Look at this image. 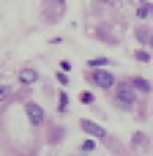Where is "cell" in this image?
<instances>
[{
    "label": "cell",
    "instance_id": "cell-14",
    "mask_svg": "<svg viewBox=\"0 0 153 156\" xmlns=\"http://www.w3.org/2000/svg\"><path fill=\"white\" fill-rule=\"evenodd\" d=\"M79 99H82V104H90V101H93V96H90V93H82Z\"/></svg>",
    "mask_w": 153,
    "mask_h": 156
},
{
    "label": "cell",
    "instance_id": "cell-3",
    "mask_svg": "<svg viewBox=\"0 0 153 156\" xmlns=\"http://www.w3.org/2000/svg\"><path fill=\"white\" fill-rule=\"evenodd\" d=\"M82 129H85L88 134H93L96 140H104V137H107V132H104L99 123H93V121H82Z\"/></svg>",
    "mask_w": 153,
    "mask_h": 156
},
{
    "label": "cell",
    "instance_id": "cell-16",
    "mask_svg": "<svg viewBox=\"0 0 153 156\" xmlns=\"http://www.w3.org/2000/svg\"><path fill=\"white\" fill-rule=\"evenodd\" d=\"M107 3H110V0H107Z\"/></svg>",
    "mask_w": 153,
    "mask_h": 156
},
{
    "label": "cell",
    "instance_id": "cell-9",
    "mask_svg": "<svg viewBox=\"0 0 153 156\" xmlns=\"http://www.w3.org/2000/svg\"><path fill=\"white\" fill-rule=\"evenodd\" d=\"M131 143H134L137 148H142V145H145V134H140V132H137V134L131 137Z\"/></svg>",
    "mask_w": 153,
    "mask_h": 156
},
{
    "label": "cell",
    "instance_id": "cell-7",
    "mask_svg": "<svg viewBox=\"0 0 153 156\" xmlns=\"http://www.w3.org/2000/svg\"><path fill=\"white\" fill-rule=\"evenodd\" d=\"M137 38H140L142 44H148V41H151V38H153V33H151V30H148V27H137Z\"/></svg>",
    "mask_w": 153,
    "mask_h": 156
},
{
    "label": "cell",
    "instance_id": "cell-2",
    "mask_svg": "<svg viewBox=\"0 0 153 156\" xmlns=\"http://www.w3.org/2000/svg\"><path fill=\"white\" fill-rule=\"evenodd\" d=\"M25 112H27L30 123H44V110H41L36 101H27V104H25Z\"/></svg>",
    "mask_w": 153,
    "mask_h": 156
},
{
    "label": "cell",
    "instance_id": "cell-10",
    "mask_svg": "<svg viewBox=\"0 0 153 156\" xmlns=\"http://www.w3.org/2000/svg\"><path fill=\"white\" fill-rule=\"evenodd\" d=\"M8 96H11V88H8V85H0V101L8 99Z\"/></svg>",
    "mask_w": 153,
    "mask_h": 156
},
{
    "label": "cell",
    "instance_id": "cell-5",
    "mask_svg": "<svg viewBox=\"0 0 153 156\" xmlns=\"http://www.w3.org/2000/svg\"><path fill=\"white\" fill-rule=\"evenodd\" d=\"M137 14H140V19H151L153 16V3L140 0V3H137Z\"/></svg>",
    "mask_w": 153,
    "mask_h": 156
},
{
    "label": "cell",
    "instance_id": "cell-12",
    "mask_svg": "<svg viewBox=\"0 0 153 156\" xmlns=\"http://www.w3.org/2000/svg\"><path fill=\"white\" fill-rule=\"evenodd\" d=\"M137 60H140V63H148L151 55H148V52H137Z\"/></svg>",
    "mask_w": 153,
    "mask_h": 156
},
{
    "label": "cell",
    "instance_id": "cell-13",
    "mask_svg": "<svg viewBox=\"0 0 153 156\" xmlns=\"http://www.w3.org/2000/svg\"><path fill=\"white\" fill-rule=\"evenodd\" d=\"M104 63H107L104 58H93V60H90V66H93V69H96V66H104Z\"/></svg>",
    "mask_w": 153,
    "mask_h": 156
},
{
    "label": "cell",
    "instance_id": "cell-1",
    "mask_svg": "<svg viewBox=\"0 0 153 156\" xmlns=\"http://www.w3.org/2000/svg\"><path fill=\"white\" fill-rule=\"evenodd\" d=\"M115 101H120V107L131 110V104L137 101V93H134V85H126V82H120V85H118V96H115Z\"/></svg>",
    "mask_w": 153,
    "mask_h": 156
},
{
    "label": "cell",
    "instance_id": "cell-11",
    "mask_svg": "<svg viewBox=\"0 0 153 156\" xmlns=\"http://www.w3.org/2000/svg\"><path fill=\"white\" fill-rule=\"evenodd\" d=\"M93 148H96V140H85L82 143V151H93Z\"/></svg>",
    "mask_w": 153,
    "mask_h": 156
},
{
    "label": "cell",
    "instance_id": "cell-6",
    "mask_svg": "<svg viewBox=\"0 0 153 156\" xmlns=\"http://www.w3.org/2000/svg\"><path fill=\"white\" fill-rule=\"evenodd\" d=\"M19 80H22L25 85H30V82H36V71H33V69H22V74H19Z\"/></svg>",
    "mask_w": 153,
    "mask_h": 156
},
{
    "label": "cell",
    "instance_id": "cell-4",
    "mask_svg": "<svg viewBox=\"0 0 153 156\" xmlns=\"http://www.w3.org/2000/svg\"><path fill=\"white\" fill-rule=\"evenodd\" d=\"M112 80H115V77H112L110 71H96V74H93V82H96L99 88H112Z\"/></svg>",
    "mask_w": 153,
    "mask_h": 156
},
{
    "label": "cell",
    "instance_id": "cell-15",
    "mask_svg": "<svg viewBox=\"0 0 153 156\" xmlns=\"http://www.w3.org/2000/svg\"><path fill=\"white\" fill-rule=\"evenodd\" d=\"M151 44H153V38H151Z\"/></svg>",
    "mask_w": 153,
    "mask_h": 156
},
{
    "label": "cell",
    "instance_id": "cell-8",
    "mask_svg": "<svg viewBox=\"0 0 153 156\" xmlns=\"http://www.w3.org/2000/svg\"><path fill=\"white\" fill-rule=\"evenodd\" d=\"M131 85H134V88H137V90H151V85H148V82H145V80H142V77H137V80H134V82H131Z\"/></svg>",
    "mask_w": 153,
    "mask_h": 156
}]
</instances>
